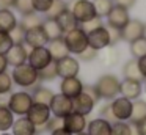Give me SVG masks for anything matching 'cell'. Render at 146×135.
Returning a JSON list of instances; mask_svg holds the SVG:
<instances>
[{"mask_svg":"<svg viewBox=\"0 0 146 135\" xmlns=\"http://www.w3.org/2000/svg\"><path fill=\"white\" fill-rule=\"evenodd\" d=\"M64 43H66V47L69 50V53H82L83 50L88 47V35L82 30L80 27L74 28L71 31H66L64 33Z\"/></svg>","mask_w":146,"mask_h":135,"instance_id":"cell-1","label":"cell"},{"mask_svg":"<svg viewBox=\"0 0 146 135\" xmlns=\"http://www.w3.org/2000/svg\"><path fill=\"white\" fill-rule=\"evenodd\" d=\"M94 88L98 91L99 99H113L119 93V80L116 75L105 74L96 82Z\"/></svg>","mask_w":146,"mask_h":135,"instance_id":"cell-2","label":"cell"},{"mask_svg":"<svg viewBox=\"0 0 146 135\" xmlns=\"http://www.w3.org/2000/svg\"><path fill=\"white\" fill-rule=\"evenodd\" d=\"M13 82L22 88H30L38 82V71L32 68L29 63L16 66L13 71Z\"/></svg>","mask_w":146,"mask_h":135,"instance_id":"cell-3","label":"cell"},{"mask_svg":"<svg viewBox=\"0 0 146 135\" xmlns=\"http://www.w3.org/2000/svg\"><path fill=\"white\" fill-rule=\"evenodd\" d=\"M32 104H33L32 94L25 93V91H17V93H13L10 96L8 108H10L14 115L25 116L27 112L30 110V107H32Z\"/></svg>","mask_w":146,"mask_h":135,"instance_id":"cell-4","label":"cell"},{"mask_svg":"<svg viewBox=\"0 0 146 135\" xmlns=\"http://www.w3.org/2000/svg\"><path fill=\"white\" fill-rule=\"evenodd\" d=\"M68 8L72 11L79 24H83V22L96 17V9L91 0H74L71 5H68Z\"/></svg>","mask_w":146,"mask_h":135,"instance_id":"cell-5","label":"cell"},{"mask_svg":"<svg viewBox=\"0 0 146 135\" xmlns=\"http://www.w3.org/2000/svg\"><path fill=\"white\" fill-rule=\"evenodd\" d=\"M27 61H29V65L32 66V68H35L36 71H39V69L46 68L49 63H52L54 60H52V55H50V52H49V49L46 46H42V47H33L29 52Z\"/></svg>","mask_w":146,"mask_h":135,"instance_id":"cell-6","label":"cell"},{"mask_svg":"<svg viewBox=\"0 0 146 135\" xmlns=\"http://www.w3.org/2000/svg\"><path fill=\"white\" fill-rule=\"evenodd\" d=\"M49 108L54 113V116H60L64 118L66 115H69L72 112V99L68 96H64L63 93L60 94H54L50 104H49Z\"/></svg>","mask_w":146,"mask_h":135,"instance_id":"cell-7","label":"cell"},{"mask_svg":"<svg viewBox=\"0 0 146 135\" xmlns=\"http://www.w3.org/2000/svg\"><path fill=\"white\" fill-rule=\"evenodd\" d=\"M110 112L113 118H116L118 121H127V119H130V115H132V100L123 96L116 97L110 104Z\"/></svg>","mask_w":146,"mask_h":135,"instance_id":"cell-8","label":"cell"},{"mask_svg":"<svg viewBox=\"0 0 146 135\" xmlns=\"http://www.w3.org/2000/svg\"><path fill=\"white\" fill-rule=\"evenodd\" d=\"M25 116L36 126V127H41V126H44L46 122L49 121V118H50V108H49V105H46V104L33 102Z\"/></svg>","mask_w":146,"mask_h":135,"instance_id":"cell-9","label":"cell"},{"mask_svg":"<svg viewBox=\"0 0 146 135\" xmlns=\"http://www.w3.org/2000/svg\"><path fill=\"white\" fill-rule=\"evenodd\" d=\"M55 66H57V74L60 75L61 78H66V77H76L79 74V69L80 65L74 57L66 55L63 58L57 60L55 61Z\"/></svg>","mask_w":146,"mask_h":135,"instance_id":"cell-10","label":"cell"},{"mask_svg":"<svg viewBox=\"0 0 146 135\" xmlns=\"http://www.w3.org/2000/svg\"><path fill=\"white\" fill-rule=\"evenodd\" d=\"M88 35V46L93 47L96 50H102L105 47L110 46V33H108V28L101 25L96 30L90 31Z\"/></svg>","mask_w":146,"mask_h":135,"instance_id":"cell-11","label":"cell"},{"mask_svg":"<svg viewBox=\"0 0 146 135\" xmlns=\"http://www.w3.org/2000/svg\"><path fill=\"white\" fill-rule=\"evenodd\" d=\"M129 21H130L129 9L123 8V6H118V5H113V8L107 14V24H108V27H113V28H119L121 30Z\"/></svg>","mask_w":146,"mask_h":135,"instance_id":"cell-12","label":"cell"},{"mask_svg":"<svg viewBox=\"0 0 146 135\" xmlns=\"http://www.w3.org/2000/svg\"><path fill=\"white\" fill-rule=\"evenodd\" d=\"M63 127L66 129L68 132H71L72 135H77V134H80V132H83L86 127L85 115L71 112L69 115H66L63 118Z\"/></svg>","mask_w":146,"mask_h":135,"instance_id":"cell-13","label":"cell"},{"mask_svg":"<svg viewBox=\"0 0 146 135\" xmlns=\"http://www.w3.org/2000/svg\"><path fill=\"white\" fill-rule=\"evenodd\" d=\"M24 43L32 49L33 47H42L46 44H49V36L44 31L42 25H38V27H33L25 31V41Z\"/></svg>","mask_w":146,"mask_h":135,"instance_id":"cell-14","label":"cell"},{"mask_svg":"<svg viewBox=\"0 0 146 135\" xmlns=\"http://www.w3.org/2000/svg\"><path fill=\"white\" fill-rule=\"evenodd\" d=\"M143 28L145 24L138 19H130L123 28H121V39L127 41V43H132V41L138 39L143 36Z\"/></svg>","mask_w":146,"mask_h":135,"instance_id":"cell-15","label":"cell"},{"mask_svg":"<svg viewBox=\"0 0 146 135\" xmlns=\"http://www.w3.org/2000/svg\"><path fill=\"white\" fill-rule=\"evenodd\" d=\"M94 104H96V100L93 99V97L90 96L88 93L82 91L79 96H76V97L72 99V112L80 113V115H85V116H86L88 113L93 112V108H94Z\"/></svg>","mask_w":146,"mask_h":135,"instance_id":"cell-16","label":"cell"},{"mask_svg":"<svg viewBox=\"0 0 146 135\" xmlns=\"http://www.w3.org/2000/svg\"><path fill=\"white\" fill-rule=\"evenodd\" d=\"M7 57V61L10 66H21L24 63H27V58H29V52H27L25 46L24 44H13L11 49L5 53Z\"/></svg>","mask_w":146,"mask_h":135,"instance_id":"cell-17","label":"cell"},{"mask_svg":"<svg viewBox=\"0 0 146 135\" xmlns=\"http://www.w3.org/2000/svg\"><path fill=\"white\" fill-rule=\"evenodd\" d=\"M119 94L130 100H137L141 96V82L124 78L123 82H119Z\"/></svg>","mask_w":146,"mask_h":135,"instance_id":"cell-18","label":"cell"},{"mask_svg":"<svg viewBox=\"0 0 146 135\" xmlns=\"http://www.w3.org/2000/svg\"><path fill=\"white\" fill-rule=\"evenodd\" d=\"M60 90H61V93H63L64 96L74 99V97L79 96V94L83 91V83H82L80 78H77V75L76 77H66V78H63V82H61Z\"/></svg>","mask_w":146,"mask_h":135,"instance_id":"cell-19","label":"cell"},{"mask_svg":"<svg viewBox=\"0 0 146 135\" xmlns=\"http://www.w3.org/2000/svg\"><path fill=\"white\" fill-rule=\"evenodd\" d=\"M13 135H36V126L30 121L29 118H19V119H14L13 126Z\"/></svg>","mask_w":146,"mask_h":135,"instance_id":"cell-20","label":"cell"},{"mask_svg":"<svg viewBox=\"0 0 146 135\" xmlns=\"http://www.w3.org/2000/svg\"><path fill=\"white\" fill-rule=\"evenodd\" d=\"M55 21L58 22V25H60V28L63 30V33L71 31V30H74V28L79 27V21L76 19V16L72 14V11H71L69 8L63 9V11L58 14V17L55 19Z\"/></svg>","mask_w":146,"mask_h":135,"instance_id":"cell-21","label":"cell"},{"mask_svg":"<svg viewBox=\"0 0 146 135\" xmlns=\"http://www.w3.org/2000/svg\"><path fill=\"white\" fill-rule=\"evenodd\" d=\"M49 52L52 55V60L57 61V60L63 58V57L69 55V50L66 47V43H64L63 38H57V39H50L49 41Z\"/></svg>","mask_w":146,"mask_h":135,"instance_id":"cell-22","label":"cell"},{"mask_svg":"<svg viewBox=\"0 0 146 135\" xmlns=\"http://www.w3.org/2000/svg\"><path fill=\"white\" fill-rule=\"evenodd\" d=\"M88 135H111V124L104 118L93 119L88 124Z\"/></svg>","mask_w":146,"mask_h":135,"instance_id":"cell-23","label":"cell"},{"mask_svg":"<svg viewBox=\"0 0 146 135\" xmlns=\"http://www.w3.org/2000/svg\"><path fill=\"white\" fill-rule=\"evenodd\" d=\"M17 25V19L11 9H0V31L10 33Z\"/></svg>","mask_w":146,"mask_h":135,"instance_id":"cell-24","label":"cell"},{"mask_svg":"<svg viewBox=\"0 0 146 135\" xmlns=\"http://www.w3.org/2000/svg\"><path fill=\"white\" fill-rule=\"evenodd\" d=\"M123 74H124V77H126V78H130V80H138V82L145 80V78H143V75H141V72H140V69H138L137 58L130 60V61H127L126 65H124Z\"/></svg>","mask_w":146,"mask_h":135,"instance_id":"cell-25","label":"cell"},{"mask_svg":"<svg viewBox=\"0 0 146 135\" xmlns=\"http://www.w3.org/2000/svg\"><path fill=\"white\" fill-rule=\"evenodd\" d=\"M41 25H42V28H44V31L47 33L49 41L63 36V30L60 28V25H58V22L55 21V19H46V21H42Z\"/></svg>","mask_w":146,"mask_h":135,"instance_id":"cell-26","label":"cell"},{"mask_svg":"<svg viewBox=\"0 0 146 135\" xmlns=\"http://www.w3.org/2000/svg\"><path fill=\"white\" fill-rule=\"evenodd\" d=\"M14 122V113L8 107H0V132L10 130Z\"/></svg>","mask_w":146,"mask_h":135,"instance_id":"cell-27","label":"cell"},{"mask_svg":"<svg viewBox=\"0 0 146 135\" xmlns=\"http://www.w3.org/2000/svg\"><path fill=\"white\" fill-rule=\"evenodd\" d=\"M21 25L24 27V30H30L33 27H38V25L42 24V19L39 17V13L32 11V13H27V14H22V21L19 22Z\"/></svg>","mask_w":146,"mask_h":135,"instance_id":"cell-28","label":"cell"},{"mask_svg":"<svg viewBox=\"0 0 146 135\" xmlns=\"http://www.w3.org/2000/svg\"><path fill=\"white\" fill-rule=\"evenodd\" d=\"M143 118H146V100H135V102H132L130 122H138Z\"/></svg>","mask_w":146,"mask_h":135,"instance_id":"cell-29","label":"cell"},{"mask_svg":"<svg viewBox=\"0 0 146 135\" xmlns=\"http://www.w3.org/2000/svg\"><path fill=\"white\" fill-rule=\"evenodd\" d=\"M33 102H39V104H46L49 105L54 97V93H52L49 88H44V86H38L35 91H33Z\"/></svg>","mask_w":146,"mask_h":135,"instance_id":"cell-30","label":"cell"},{"mask_svg":"<svg viewBox=\"0 0 146 135\" xmlns=\"http://www.w3.org/2000/svg\"><path fill=\"white\" fill-rule=\"evenodd\" d=\"M98 17H107L110 9L113 8V0H93Z\"/></svg>","mask_w":146,"mask_h":135,"instance_id":"cell-31","label":"cell"},{"mask_svg":"<svg viewBox=\"0 0 146 135\" xmlns=\"http://www.w3.org/2000/svg\"><path fill=\"white\" fill-rule=\"evenodd\" d=\"M130 53L133 58H141L143 55H146V39L143 36L130 43Z\"/></svg>","mask_w":146,"mask_h":135,"instance_id":"cell-32","label":"cell"},{"mask_svg":"<svg viewBox=\"0 0 146 135\" xmlns=\"http://www.w3.org/2000/svg\"><path fill=\"white\" fill-rule=\"evenodd\" d=\"M55 77H58L55 61L49 63L46 68H42V69H39V71H38V78H41V80H54Z\"/></svg>","mask_w":146,"mask_h":135,"instance_id":"cell-33","label":"cell"},{"mask_svg":"<svg viewBox=\"0 0 146 135\" xmlns=\"http://www.w3.org/2000/svg\"><path fill=\"white\" fill-rule=\"evenodd\" d=\"M66 8H68V5L63 0H54V3H52V6L49 8V11L46 13V16H47V19H57L58 14Z\"/></svg>","mask_w":146,"mask_h":135,"instance_id":"cell-34","label":"cell"},{"mask_svg":"<svg viewBox=\"0 0 146 135\" xmlns=\"http://www.w3.org/2000/svg\"><path fill=\"white\" fill-rule=\"evenodd\" d=\"M111 135H132V127L126 121H118L111 126Z\"/></svg>","mask_w":146,"mask_h":135,"instance_id":"cell-35","label":"cell"},{"mask_svg":"<svg viewBox=\"0 0 146 135\" xmlns=\"http://www.w3.org/2000/svg\"><path fill=\"white\" fill-rule=\"evenodd\" d=\"M10 36H11V39H13L14 44H24V41H25V30H24V27L19 22H17V25L10 31Z\"/></svg>","mask_w":146,"mask_h":135,"instance_id":"cell-36","label":"cell"},{"mask_svg":"<svg viewBox=\"0 0 146 135\" xmlns=\"http://www.w3.org/2000/svg\"><path fill=\"white\" fill-rule=\"evenodd\" d=\"M13 86V77L7 71L0 72V93H10Z\"/></svg>","mask_w":146,"mask_h":135,"instance_id":"cell-37","label":"cell"},{"mask_svg":"<svg viewBox=\"0 0 146 135\" xmlns=\"http://www.w3.org/2000/svg\"><path fill=\"white\" fill-rule=\"evenodd\" d=\"M21 14H27V13L35 11L33 9V0H14V6Z\"/></svg>","mask_w":146,"mask_h":135,"instance_id":"cell-38","label":"cell"},{"mask_svg":"<svg viewBox=\"0 0 146 135\" xmlns=\"http://www.w3.org/2000/svg\"><path fill=\"white\" fill-rule=\"evenodd\" d=\"M13 44L14 43H13V39H11L10 33H3V31H0V53H2V55H5V53L10 50Z\"/></svg>","mask_w":146,"mask_h":135,"instance_id":"cell-39","label":"cell"},{"mask_svg":"<svg viewBox=\"0 0 146 135\" xmlns=\"http://www.w3.org/2000/svg\"><path fill=\"white\" fill-rule=\"evenodd\" d=\"M102 25V21H101V17H93V19H90V21H86V22H83V24H80V28H82L85 33H90V31H93V30H96L98 27H101Z\"/></svg>","mask_w":146,"mask_h":135,"instance_id":"cell-40","label":"cell"},{"mask_svg":"<svg viewBox=\"0 0 146 135\" xmlns=\"http://www.w3.org/2000/svg\"><path fill=\"white\" fill-rule=\"evenodd\" d=\"M52 3H54V0H33V9L36 13L46 14L49 11V8L52 6Z\"/></svg>","mask_w":146,"mask_h":135,"instance_id":"cell-41","label":"cell"},{"mask_svg":"<svg viewBox=\"0 0 146 135\" xmlns=\"http://www.w3.org/2000/svg\"><path fill=\"white\" fill-rule=\"evenodd\" d=\"M98 52H99V50H96V49H93V47L88 46L82 53H79V57L82 60H85V61H91V60H94L96 57H98Z\"/></svg>","mask_w":146,"mask_h":135,"instance_id":"cell-42","label":"cell"},{"mask_svg":"<svg viewBox=\"0 0 146 135\" xmlns=\"http://www.w3.org/2000/svg\"><path fill=\"white\" fill-rule=\"evenodd\" d=\"M108 33H110V44H115L121 39V30L119 28H113V27H107Z\"/></svg>","mask_w":146,"mask_h":135,"instance_id":"cell-43","label":"cell"},{"mask_svg":"<svg viewBox=\"0 0 146 135\" xmlns=\"http://www.w3.org/2000/svg\"><path fill=\"white\" fill-rule=\"evenodd\" d=\"M137 0H113V5H118V6H123V8H132L135 5Z\"/></svg>","mask_w":146,"mask_h":135,"instance_id":"cell-44","label":"cell"},{"mask_svg":"<svg viewBox=\"0 0 146 135\" xmlns=\"http://www.w3.org/2000/svg\"><path fill=\"white\" fill-rule=\"evenodd\" d=\"M137 63H138V69L141 72L143 78H146V55H143L141 58H137Z\"/></svg>","mask_w":146,"mask_h":135,"instance_id":"cell-45","label":"cell"},{"mask_svg":"<svg viewBox=\"0 0 146 135\" xmlns=\"http://www.w3.org/2000/svg\"><path fill=\"white\" fill-rule=\"evenodd\" d=\"M133 124H135V127H137L140 135H146V118H143L138 122H133Z\"/></svg>","mask_w":146,"mask_h":135,"instance_id":"cell-46","label":"cell"},{"mask_svg":"<svg viewBox=\"0 0 146 135\" xmlns=\"http://www.w3.org/2000/svg\"><path fill=\"white\" fill-rule=\"evenodd\" d=\"M11 93H0V107H8Z\"/></svg>","mask_w":146,"mask_h":135,"instance_id":"cell-47","label":"cell"},{"mask_svg":"<svg viewBox=\"0 0 146 135\" xmlns=\"http://www.w3.org/2000/svg\"><path fill=\"white\" fill-rule=\"evenodd\" d=\"M14 6V0H0V9H10Z\"/></svg>","mask_w":146,"mask_h":135,"instance_id":"cell-48","label":"cell"},{"mask_svg":"<svg viewBox=\"0 0 146 135\" xmlns=\"http://www.w3.org/2000/svg\"><path fill=\"white\" fill-rule=\"evenodd\" d=\"M7 68H8V61H7V57H5V55H2V53H0V72L7 71Z\"/></svg>","mask_w":146,"mask_h":135,"instance_id":"cell-49","label":"cell"},{"mask_svg":"<svg viewBox=\"0 0 146 135\" xmlns=\"http://www.w3.org/2000/svg\"><path fill=\"white\" fill-rule=\"evenodd\" d=\"M52 135H72L71 132H68L64 127H60V129H57V130H54V132H50Z\"/></svg>","mask_w":146,"mask_h":135,"instance_id":"cell-50","label":"cell"},{"mask_svg":"<svg viewBox=\"0 0 146 135\" xmlns=\"http://www.w3.org/2000/svg\"><path fill=\"white\" fill-rule=\"evenodd\" d=\"M130 127H132V135H140V134H138V130H137V127H135V124H133V122H132V124H130Z\"/></svg>","mask_w":146,"mask_h":135,"instance_id":"cell-51","label":"cell"},{"mask_svg":"<svg viewBox=\"0 0 146 135\" xmlns=\"http://www.w3.org/2000/svg\"><path fill=\"white\" fill-rule=\"evenodd\" d=\"M143 38L146 39V24H145V28H143Z\"/></svg>","mask_w":146,"mask_h":135,"instance_id":"cell-52","label":"cell"},{"mask_svg":"<svg viewBox=\"0 0 146 135\" xmlns=\"http://www.w3.org/2000/svg\"><path fill=\"white\" fill-rule=\"evenodd\" d=\"M77 135H88V134H83V132H80V134H77Z\"/></svg>","mask_w":146,"mask_h":135,"instance_id":"cell-53","label":"cell"},{"mask_svg":"<svg viewBox=\"0 0 146 135\" xmlns=\"http://www.w3.org/2000/svg\"><path fill=\"white\" fill-rule=\"evenodd\" d=\"M0 135H11V134H0Z\"/></svg>","mask_w":146,"mask_h":135,"instance_id":"cell-54","label":"cell"},{"mask_svg":"<svg viewBox=\"0 0 146 135\" xmlns=\"http://www.w3.org/2000/svg\"><path fill=\"white\" fill-rule=\"evenodd\" d=\"M145 80H146V78H145Z\"/></svg>","mask_w":146,"mask_h":135,"instance_id":"cell-55","label":"cell"}]
</instances>
